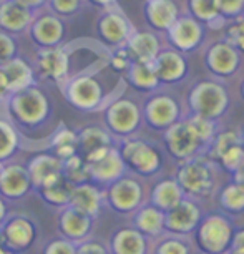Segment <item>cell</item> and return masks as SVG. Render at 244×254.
<instances>
[{
	"label": "cell",
	"instance_id": "cell-1",
	"mask_svg": "<svg viewBox=\"0 0 244 254\" xmlns=\"http://www.w3.org/2000/svg\"><path fill=\"white\" fill-rule=\"evenodd\" d=\"M219 171L221 170L216 163L206 158V155H201L178 165V170H176L173 178L183 191L184 198L199 203L201 199L214 196L221 188Z\"/></svg>",
	"mask_w": 244,
	"mask_h": 254
},
{
	"label": "cell",
	"instance_id": "cell-2",
	"mask_svg": "<svg viewBox=\"0 0 244 254\" xmlns=\"http://www.w3.org/2000/svg\"><path fill=\"white\" fill-rule=\"evenodd\" d=\"M231 107V95L224 81L206 76L191 85L186 97V115H196L216 122L228 113Z\"/></svg>",
	"mask_w": 244,
	"mask_h": 254
},
{
	"label": "cell",
	"instance_id": "cell-3",
	"mask_svg": "<svg viewBox=\"0 0 244 254\" xmlns=\"http://www.w3.org/2000/svg\"><path fill=\"white\" fill-rule=\"evenodd\" d=\"M7 102L8 120L15 128H37L50 115V102L47 95L37 85L28 87L22 92L10 93L3 98Z\"/></svg>",
	"mask_w": 244,
	"mask_h": 254
},
{
	"label": "cell",
	"instance_id": "cell-4",
	"mask_svg": "<svg viewBox=\"0 0 244 254\" xmlns=\"http://www.w3.org/2000/svg\"><path fill=\"white\" fill-rule=\"evenodd\" d=\"M234 234V224L224 213H211L201 218L191 239L201 254H226Z\"/></svg>",
	"mask_w": 244,
	"mask_h": 254
},
{
	"label": "cell",
	"instance_id": "cell-5",
	"mask_svg": "<svg viewBox=\"0 0 244 254\" xmlns=\"http://www.w3.org/2000/svg\"><path fill=\"white\" fill-rule=\"evenodd\" d=\"M126 171L141 178H151L158 175L163 168V155L153 143L143 138H126L117 143Z\"/></svg>",
	"mask_w": 244,
	"mask_h": 254
},
{
	"label": "cell",
	"instance_id": "cell-6",
	"mask_svg": "<svg viewBox=\"0 0 244 254\" xmlns=\"http://www.w3.org/2000/svg\"><path fill=\"white\" fill-rule=\"evenodd\" d=\"M105 130L113 136V140H126L136 135L143 125L141 107L131 98L115 97L105 105Z\"/></svg>",
	"mask_w": 244,
	"mask_h": 254
},
{
	"label": "cell",
	"instance_id": "cell-7",
	"mask_svg": "<svg viewBox=\"0 0 244 254\" xmlns=\"http://www.w3.org/2000/svg\"><path fill=\"white\" fill-rule=\"evenodd\" d=\"M63 95L71 107L83 110V112H93V110L105 108L110 100L105 93V88L93 73H78L68 76V80L61 85Z\"/></svg>",
	"mask_w": 244,
	"mask_h": 254
},
{
	"label": "cell",
	"instance_id": "cell-8",
	"mask_svg": "<svg viewBox=\"0 0 244 254\" xmlns=\"http://www.w3.org/2000/svg\"><path fill=\"white\" fill-rule=\"evenodd\" d=\"M184 115L186 113L180 100L175 95L160 92V90L151 93L141 107L143 123H146L151 130L161 133L173 127L175 123H178Z\"/></svg>",
	"mask_w": 244,
	"mask_h": 254
},
{
	"label": "cell",
	"instance_id": "cell-9",
	"mask_svg": "<svg viewBox=\"0 0 244 254\" xmlns=\"http://www.w3.org/2000/svg\"><path fill=\"white\" fill-rule=\"evenodd\" d=\"M103 203L105 208H110L115 213L131 216L138 208L146 203L141 181L131 175L122 176L103 188Z\"/></svg>",
	"mask_w": 244,
	"mask_h": 254
},
{
	"label": "cell",
	"instance_id": "cell-10",
	"mask_svg": "<svg viewBox=\"0 0 244 254\" xmlns=\"http://www.w3.org/2000/svg\"><path fill=\"white\" fill-rule=\"evenodd\" d=\"M163 143H165L166 153L175 161H178V165L204 155L208 150V146L196 135L186 117L181 118L173 127H170L168 130L163 131Z\"/></svg>",
	"mask_w": 244,
	"mask_h": 254
},
{
	"label": "cell",
	"instance_id": "cell-11",
	"mask_svg": "<svg viewBox=\"0 0 244 254\" xmlns=\"http://www.w3.org/2000/svg\"><path fill=\"white\" fill-rule=\"evenodd\" d=\"M203 64L209 76L224 81L233 78L239 71L243 65V55L229 42L219 38L206 45L203 54Z\"/></svg>",
	"mask_w": 244,
	"mask_h": 254
},
{
	"label": "cell",
	"instance_id": "cell-12",
	"mask_svg": "<svg viewBox=\"0 0 244 254\" xmlns=\"http://www.w3.org/2000/svg\"><path fill=\"white\" fill-rule=\"evenodd\" d=\"M166 47L178 50L180 54L188 55L199 49L206 40V27L186 13H181L173 27L165 33Z\"/></svg>",
	"mask_w": 244,
	"mask_h": 254
},
{
	"label": "cell",
	"instance_id": "cell-13",
	"mask_svg": "<svg viewBox=\"0 0 244 254\" xmlns=\"http://www.w3.org/2000/svg\"><path fill=\"white\" fill-rule=\"evenodd\" d=\"M0 233L5 241V248L12 253H23L35 243L38 228L35 221L25 214H8L0 226Z\"/></svg>",
	"mask_w": 244,
	"mask_h": 254
},
{
	"label": "cell",
	"instance_id": "cell-14",
	"mask_svg": "<svg viewBox=\"0 0 244 254\" xmlns=\"http://www.w3.org/2000/svg\"><path fill=\"white\" fill-rule=\"evenodd\" d=\"M97 32L103 44L115 52L126 45L128 38L131 37L135 28L122 10L110 8V10H105L103 15L98 18Z\"/></svg>",
	"mask_w": 244,
	"mask_h": 254
},
{
	"label": "cell",
	"instance_id": "cell-15",
	"mask_svg": "<svg viewBox=\"0 0 244 254\" xmlns=\"http://www.w3.org/2000/svg\"><path fill=\"white\" fill-rule=\"evenodd\" d=\"M153 70L161 87H173L186 80L189 73V65L186 55L180 54L178 50L163 47L156 59L151 62Z\"/></svg>",
	"mask_w": 244,
	"mask_h": 254
},
{
	"label": "cell",
	"instance_id": "cell-16",
	"mask_svg": "<svg viewBox=\"0 0 244 254\" xmlns=\"http://www.w3.org/2000/svg\"><path fill=\"white\" fill-rule=\"evenodd\" d=\"M203 216L204 214L198 201L183 198L165 213V233L176 236H191Z\"/></svg>",
	"mask_w": 244,
	"mask_h": 254
},
{
	"label": "cell",
	"instance_id": "cell-17",
	"mask_svg": "<svg viewBox=\"0 0 244 254\" xmlns=\"http://www.w3.org/2000/svg\"><path fill=\"white\" fill-rule=\"evenodd\" d=\"M87 165L90 181L100 186V188H105V186L112 185L113 181H117L126 175L125 163H123L122 156H120L117 145L102 151L92 161H88Z\"/></svg>",
	"mask_w": 244,
	"mask_h": 254
},
{
	"label": "cell",
	"instance_id": "cell-18",
	"mask_svg": "<svg viewBox=\"0 0 244 254\" xmlns=\"http://www.w3.org/2000/svg\"><path fill=\"white\" fill-rule=\"evenodd\" d=\"M33 191L27 166L17 161L0 165V198L3 201H20Z\"/></svg>",
	"mask_w": 244,
	"mask_h": 254
},
{
	"label": "cell",
	"instance_id": "cell-19",
	"mask_svg": "<svg viewBox=\"0 0 244 254\" xmlns=\"http://www.w3.org/2000/svg\"><path fill=\"white\" fill-rule=\"evenodd\" d=\"M33 71L44 80H50L59 83L60 87L68 80L70 60L68 54L60 47L52 49H40L35 55V65Z\"/></svg>",
	"mask_w": 244,
	"mask_h": 254
},
{
	"label": "cell",
	"instance_id": "cell-20",
	"mask_svg": "<svg viewBox=\"0 0 244 254\" xmlns=\"http://www.w3.org/2000/svg\"><path fill=\"white\" fill-rule=\"evenodd\" d=\"M95 219L73 209L71 206H65L57 209V229L60 238L78 244L85 239L92 238Z\"/></svg>",
	"mask_w": 244,
	"mask_h": 254
},
{
	"label": "cell",
	"instance_id": "cell-21",
	"mask_svg": "<svg viewBox=\"0 0 244 254\" xmlns=\"http://www.w3.org/2000/svg\"><path fill=\"white\" fill-rule=\"evenodd\" d=\"M181 7L176 0H146L143 17L151 32L166 33L181 15Z\"/></svg>",
	"mask_w": 244,
	"mask_h": 254
},
{
	"label": "cell",
	"instance_id": "cell-22",
	"mask_svg": "<svg viewBox=\"0 0 244 254\" xmlns=\"http://www.w3.org/2000/svg\"><path fill=\"white\" fill-rule=\"evenodd\" d=\"M76 138H78L76 155L85 163L92 161L102 151L117 145L113 136L103 127H95V125H90V127H85L80 131H76Z\"/></svg>",
	"mask_w": 244,
	"mask_h": 254
},
{
	"label": "cell",
	"instance_id": "cell-23",
	"mask_svg": "<svg viewBox=\"0 0 244 254\" xmlns=\"http://www.w3.org/2000/svg\"><path fill=\"white\" fill-rule=\"evenodd\" d=\"M28 32H30L32 40L40 49H52V47H59L60 42L63 40L65 25L60 17L54 13H45L42 17L33 18Z\"/></svg>",
	"mask_w": 244,
	"mask_h": 254
},
{
	"label": "cell",
	"instance_id": "cell-24",
	"mask_svg": "<svg viewBox=\"0 0 244 254\" xmlns=\"http://www.w3.org/2000/svg\"><path fill=\"white\" fill-rule=\"evenodd\" d=\"M68 206L80 211V213L87 214L90 218L97 219L100 216V213H102V209L105 208L103 188H100V186L92 183V181L73 186Z\"/></svg>",
	"mask_w": 244,
	"mask_h": 254
},
{
	"label": "cell",
	"instance_id": "cell-25",
	"mask_svg": "<svg viewBox=\"0 0 244 254\" xmlns=\"http://www.w3.org/2000/svg\"><path fill=\"white\" fill-rule=\"evenodd\" d=\"M131 62H146L151 64L163 49L161 38L151 30H135L123 47Z\"/></svg>",
	"mask_w": 244,
	"mask_h": 254
},
{
	"label": "cell",
	"instance_id": "cell-26",
	"mask_svg": "<svg viewBox=\"0 0 244 254\" xmlns=\"http://www.w3.org/2000/svg\"><path fill=\"white\" fill-rule=\"evenodd\" d=\"M0 75L7 87L8 95L22 92L28 87L35 85V71L33 66L20 57H13L7 64L0 66Z\"/></svg>",
	"mask_w": 244,
	"mask_h": 254
},
{
	"label": "cell",
	"instance_id": "cell-27",
	"mask_svg": "<svg viewBox=\"0 0 244 254\" xmlns=\"http://www.w3.org/2000/svg\"><path fill=\"white\" fill-rule=\"evenodd\" d=\"M107 246L110 254H150V239L133 226L117 229Z\"/></svg>",
	"mask_w": 244,
	"mask_h": 254
},
{
	"label": "cell",
	"instance_id": "cell-28",
	"mask_svg": "<svg viewBox=\"0 0 244 254\" xmlns=\"http://www.w3.org/2000/svg\"><path fill=\"white\" fill-rule=\"evenodd\" d=\"M33 22V12L15 0L0 2V28L5 33H22L28 30Z\"/></svg>",
	"mask_w": 244,
	"mask_h": 254
},
{
	"label": "cell",
	"instance_id": "cell-29",
	"mask_svg": "<svg viewBox=\"0 0 244 254\" xmlns=\"http://www.w3.org/2000/svg\"><path fill=\"white\" fill-rule=\"evenodd\" d=\"M27 171L33 190H38L61 175V161L50 153H42V155L32 158L27 165Z\"/></svg>",
	"mask_w": 244,
	"mask_h": 254
},
{
	"label": "cell",
	"instance_id": "cell-30",
	"mask_svg": "<svg viewBox=\"0 0 244 254\" xmlns=\"http://www.w3.org/2000/svg\"><path fill=\"white\" fill-rule=\"evenodd\" d=\"M131 226L148 239H156L165 233V213L145 203L131 214Z\"/></svg>",
	"mask_w": 244,
	"mask_h": 254
},
{
	"label": "cell",
	"instance_id": "cell-31",
	"mask_svg": "<svg viewBox=\"0 0 244 254\" xmlns=\"http://www.w3.org/2000/svg\"><path fill=\"white\" fill-rule=\"evenodd\" d=\"M184 198L183 191L176 183V180L171 178H163L153 186L150 198L146 199V203H150L151 206H155L156 209L166 213L168 209H171L173 206H176L181 199Z\"/></svg>",
	"mask_w": 244,
	"mask_h": 254
},
{
	"label": "cell",
	"instance_id": "cell-32",
	"mask_svg": "<svg viewBox=\"0 0 244 254\" xmlns=\"http://www.w3.org/2000/svg\"><path fill=\"white\" fill-rule=\"evenodd\" d=\"M125 78L131 88L143 93L151 95L161 87L155 75V70H153V65L146 64V62H131V65L128 66L125 73Z\"/></svg>",
	"mask_w": 244,
	"mask_h": 254
},
{
	"label": "cell",
	"instance_id": "cell-33",
	"mask_svg": "<svg viewBox=\"0 0 244 254\" xmlns=\"http://www.w3.org/2000/svg\"><path fill=\"white\" fill-rule=\"evenodd\" d=\"M184 8L186 15L208 28H223L226 25L218 13L216 0H184Z\"/></svg>",
	"mask_w": 244,
	"mask_h": 254
},
{
	"label": "cell",
	"instance_id": "cell-34",
	"mask_svg": "<svg viewBox=\"0 0 244 254\" xmlns=\"http://www.w3.org/2000/svg\"><path fill=\"white\" fill-rule=\"evenodd\" d=\"M150 254H196V248L191 236L163 233L150 241Z\"/></svg>",
	"mask_w": 244,
	"mask_h": 254
},
{
	"label": "cell",
	"instance_id": "cell-35",
	"mask_svg": "<svg viewBox=\"0 0 244 254\" xmlns=\"http://www.w3.org/2000/svg\"><path fill=\"white\" fill-rule=\"evenodd\" d=\"M71 190H73V186L60 175L59 178H55L54 181L44 185L42 188H38L35 191L49 206H52V208H55V209H61V208H65V206H68Z\"/></svg>",
	"mask_w": 244,
	"mask_h": 254
},
{
	"label": "cell",
	"instance_id": "cell-36",
	"mask_svg": "<svg viewBox=\"0 0 244 254\" xmlns=\"http://www.w3.org/2000/svg\"><path fill=\"white\" fill-rule=\"evenodd\" d=\"M76 145H78L76 131L66 128L65 125H60V128L55 130L50 138V155H54L60 161H63L66 158L76 155Z\"/></svg>",
	"mask_w": 244,
	"mask_h": 254
},
{
	"label": "cell",
	"instance_id": "cell-37",
	"mask_svg": "<svg viewBox=\"0 0 244 254\" xmlns=\"http://www.w3.org/2000/svg\"><path fill=\"white\" fill-rule=\"evenodd\" d=\"M218 203L224 213L228 214H243L244 213V190L238 186L234 181H228V183L221 185L218 190Z\"/></svg>",
	"mask_w": 244,
	"mask_h": 254
},
{
	"label": "cell",
	"instance_id": "cell-38",
	"mask_svg": "<svg viewBox=\"0 0 244 254\" xmlns=\"http://www.w3.org/2000/svg\"><path fill=\"white\" fill-rule=\"evenodd\" d=\"M20 146L18 131L5 118H0V165L13 161V156Z\"/></svg>",
	"mask_w": 244,
	"mask_h": 254
},
{
	"label": "cell",
	"instance_id": "cell-39",
	"mask_svg": "<svg viewBox=\"0 0 244 254\" xmlns=\"http://www.w3.org/2000/svg\"><path fill=\"white\" fill-rule=\"evenodd\" d=\"M61 176L68 181L71 186L81 185L90 181L88 165L78 155H73L61 161Z\"/></svg>",
	"mask_w": 244,
	"mask_h": 254
},
{
	"label": "cell",
	"instance_id": "cell-40",
	"mask_svg": "<svg viewBox=\"0 0 244 254\" xmlns=\"http://www.w3.org/2000/svg\"><path fill=\"white\" fill-rule=\"evenodd\" d=\"M243 163H244V146L241 143H238V145L231 146L229 150H226L221 156H219L216 165L219 170L224 171V173L233 176L234 171H236Z\"/></svg>",
	"mask_w": 244,
	"mask_h": 254
},
{
	"label": "cell",
	"instance_id": "cell-41",
	"mask_svg": "<svg viewBox=\"0 0 244 254\" xmlns=\"http://www.w3.org/2000/svg\"><path fill=\"white\" fill-rule=\"evenodd\" d=\"M224 30V40L229 42L239 54H244V17L238 18V20L228 22L223 27Z\"/></svg>",
	"mask_w": 244,
	"mask_h": 254
},
{
	"label": "cell",
	"instance_id": "cell-42",
	"mask_svg": "<svg viewBox=\"0 0 244 254\" xmlns=\"http://www.w3.org/2000/svg\"><path fill=\"white\" fill-rule=\"evenodd\" d=\"M216 8L224 23L244 17V0H216Z\"/></svg>",
	"mask_w": 244,
	"mask_h": 254
},
{
	"label": "cell",
	"instance_id": "cell-43",
	"mask_svg": "<svg viewBox=\"0 0 244 254\" xmlns=\"http://www.w3.org/2000/svg\"><path fill=\"white\" fill-rule=\"evenodd\" d=\"M76 244L63 238H54L45 244L42 254H75Z\"/></svg>",
	"mask_w": 244,
	"mask_h": 254
},
{
	"label": "cell",
	"instance_id": "cell-44",
	"mask_svg": "<svg viewBox=\"0 0 244 254\" xmlns=\"http://www.w3.org/2000/svg\"><path fill=\"white\" fill-rule=\"evenodd\" d=\"M17 57V44L12 35L0 30V66Z\"/></svg>",
	"mask_w": 244,
	"mask_h": 254
},
{
	"label": "cell",
	"instance_id": "cell-45",
	"mask_svg": "<svg viewBox=\"0 0 244 254\" xmlns=\"http://www.w3.org/2000/svg\"><path fill=\"white\" fill-rule=\"evenodd\" d=\"M50 7L57 17H68L78 12L81 5V0H49Z\"/></svg>",
	"mask_w": 244,
	"mask_h": 254
},
{
	"label": "cell",
	"instance_id": "cell-46",
	"mask_svg": "<svg viewBox=\"0 0 244 254\" xmlns=\"http://www.w3.org/2000/svg\"><path fill=\"white\" fill-rule=\"evenodd\" d=\"M75 254H110L108 246L98 239L88 238L85 241H81L76 244V251Z\"/></svg>",
	"mask_w": 244,
	"mask_h": 254
},
{
	"label": "cell",
	"instance_id": "cell-47",
	"mask_svg": "<svg viewBox=\"0 0 244 254\" xmlns=\"http://www.w3.org/2000/svg\"><path fill=\"white\" fill-rule=\"evenodd\" d=\"M108 65L112 66V70L117 71V73H126L128 66L131 65V60L125 52V49H118V50L112 52Z\"/></svg>",
	"mask_w": 244,
	"mask_h": 254
},
{
	"label": "cell",
	"instance_id": "cell-48",
	"mask_svg": "<svg viewBox=\"0 0 244 254\" xmlns=\"http://www.w3.org/2000/svg\"><path fill=\"white\" fill-rule=\"evenodd\" d=\"M229 249H243L244 251V228L243 229H234Z\"/></svg>",
	"mask_w": 244,
	"mask_h": 254
},
{
	"label": "cell",
	"instance_id": "cell-49",
	"mask_svg": "<svg viewBox=\"0 0 244 254\" xmlns=\"http://www.w3.org/2000/svg\"><path fill=\"white\" fill-rule=\"evenodd\" d=\"M90 3L97 5L103 10H110V8H117V0H88Z\"/></svg>",
	"mask_w": 244,
	"mask_h": 254
},
{
	"label": "cell",
	"instance_id": "cell-50",
	"mask_svg": "<svg viewBox=\"0 0 244 254\" xmlns=\"http://www.w3.org/2000/svg\"><path fill=\"white\" fill-rule=\"evenodd\" d=\"M233 181L236 183L238 186H241V188L244 190V163L241 166L238 168L236 171H234V175H233Z\"/></svg>",
	"mask_w": 244,
	"mask_h": 254
},
{
	"label": "cell",
	"instance_id": "cell-51",
	"mask_svg": "<svg viewBox=\"0 0 244 254\" xmlns=\"http://www.w3.org/2000/svg\"><path fill=\"white\" fill-rule=\"evenodd\" d=\"M15 2H17V3H20V5H23V7L30 8V10H33V8L44 5L47 0H15Z\"/></svg>",
	"mask_w": 244,
	"mask_h": 254
},
{
	"label": "cell",
	"instance_id": "cell-52",
	"mask_svg": "<svg viewBox=\"0 0 244 254\" xmlns=\"http://www.w3.org/2000/svg\"><path fill=\"white\" fill-rule=\"evenodd\" d=\"M7 216H8V214H7V204H5V201L0 198V226H2V223L5 221Z\"/></svg>",
	"mask_w": 244,
	"mask_h": 254
},
{
	"label": "cell",
	"instance_id": "cell-53",
	"mask_svg": "<svg viewBox=\"0 0 244 254\" xmlns=\"http://www.w3.org/2000/svg\"><path fill=\"white\" fill-rule=\"evenodd\" d=\"M8 95L7 92V87H5V83H3V78H2V75H0V100H3Z\"/></svg>",
	"mask_w": 244,
	"mask_h": 254
},
{
	"label": "cell",
	"instance_id": "cell-54",
	"mask_svg": "<svg viewBox=\"0 0 244 254\" xmlns=\"http://www.w3.org/2000/svg\"><path fill=\"white\" fill-rule=\"evenodd\" d=\"M239 97L244 102V78L241 80V83H239Z\"/></svg>",
	"mask_w": 244,
	"mask_h": 254
},
{
	"label": "cell",
	"instance_id": "cell-55",
	"mask_svg": "<svg viewBox=\"0 0 244 254\" xmlns=\"http://www.w3.org/2000/svg\"><path fill=\"white\" fill-rule=\"evenodd\" d=\"M226 254H244L243 249H228Z\"/></svg>",
	"mask_w": 244,
	"mask_h": 254
},
{
	"label": "cell",
	"instance_id": "cell-56",
	"mask_svg": "<svg viewBox=\"0 0 244 254\" xmlns=\"http://www.w3.org/2000/svg\"><path fill=\"white\" fill-rule=\"evenodd\" d=\"M239 141H241V145L244 146V127L241 128V131H239Z\"/></svg>",
	"mask_w": 244,
	"mask_h": 254
},
{
	"label": "cell",
	"instance_id": "cell-57",
	"mask_svg": "<svg viewBox=\"0 0 244 254\" xmlns=\"http://www.w3.org/2000/svg\"><path fill=\"white\" fill-rule=\"evenodd\" d=\"M0 254H15V253H12L10 249H2V251H0Z\"/></svg>",
	"mask_w": 244,
	"mask_h": 254
},
{
	"label": "cell",
	"instance_id": "cell-58",
	"mask_svg": "<svg viewBox=\"0 0 244 254\" xmlns=\"http://www.w3.org/2000/svg\"><path fill=\"white\" fill-rule=\"evenodd\" d=\"M0 2H2V0H0Z\"/></svg>",
	"mask_w": 244,
	"mask_h": 254
},
{
	"label": "cell",
	"instance_id": "cell-59",
	"mask_svg": "<svg viewBox=\"0 0 244 254\" xmlns=\"http://www.w3.org/2000/svg\"><path fill=\"white\" fill-rule=\"evenodd\" d=\"M145 2H146V0H145Z\"/></svg>",
	"mask_w": 244,
	"mask_h": 254
}]
</instances>
